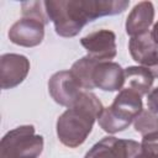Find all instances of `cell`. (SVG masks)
<instances>
[{"instance_id":"1","label":"cell","mask_w":158,"mask_h":158,"mask_svg":"<svg viewBox=\"0 0 158 158\" xmlns=\"http://www.w3.org/2000/svg\"><path fill=\"white\" fill-rule=\"evenodd\" d=\"M127 0H49L44 1L47 16L60 37H74L90 21L102 16L121 14Z\"/></svg>"},{"instance_id":"2","label":"cell","mask_w":158,"mask_h":158,"mask_svg":"<svg viewBox=\"0 0 158 158\" xmlns=\"http://www.w3.org/2000/svg\"><path fill=\"white\" fill-rule=\"evenodd\" d=\"M102 109V102L94 93L83 90L74 105L58 117L56 126L58 139L69 148L83 144Z\"/></svg>"},{"instance_id":"3","label":"cell","mask_w":158,"mask_h":158,"mask_svg":"<svg viewBox=\"0 0 158 158\" xmlns=\"http://www.w3.org/2000/svg\"><path fill=\"white\" fill-rule=\"evenodd\" d=\"M43 151V137L35 133L32 125L9 131L0 142V158H37Z\"/></svg>"},{"instance_id":"4","label":"cell","mask_w":158,"mask_h":158,"mask_svg":"<svg viewBox=\"0 0 158 158\" xmlns=\"http://www.w3.org/2000/svg\"><path fill=\"white\" fill-rule=\"evenodd\" d=\"M142 153L141 143L107 136L96 142L84 158H138Z\"/></svg>"},{"instance_id":"5","label":"cell","mask_w":158,"mask_h":158,"mask_svg":"<svg viewBox=\"0 0 158 158\" xmlns=\"http://www.w3.org/2000/svg\"><path fill=\"white\" fill-rule=\"evenodd\" d=\"M48 91L57 104L68 109L74 105L83 89L70 70H59L49 78Z\"/></svg>"},{"instance_id":"6","label":"cell","mask_w":158,"mask_h":158,"mask_svg":"<svg viewBox=\"0 0 158 158\" xmlns=\"http://www.w3.org/2000/svg\"><path fill=\"white\" fill-rule=\"evenodd\" d=\"M44 22L33 16H22L9 30V40L17 46L36 47L44 37Z\"/></svg>"},{"instance_id":"7","label":"cell","mask_w":158,"mask_h":158,"mask_svg":"<svg viewBox=\"0 0 158 158\" xmlns=\"http://www.w3.org/2000/svg\"><path fill=\"white\" fill-rule=\"evenodd\" d=\"M80 44L86 49L88 56L99 60L106 62L116 57V35L111 30L101 28L88 33L80 38Z\"/></svg>"},{"instance_id":"8","label":"cell","mask_w":158,"mask_h":158,"mask_svg":"<svg viewBox=\"0 0 158 158\" xmlns=\"http://www.w3.org/2000/svg\"><path fill=\"white\" fill-rule=\"evenodd\" d=\"M30 72L27 57L17 53H5L0 57V85L1 89H12L21 84Z\"/></svg>"},{"instance_id":"9","label":"cell","mask_w":158,"mask_h":158,"mask_svg":"<svg viewBox=\"0 0 158 158\" xmlns=\"http://www.w3.org/2000/svg\"><path fill=\"white\" fill-rule=\"evenodd\" d=\"M93 81L95 88L104 91H117L125 85V69L116 62H99L94 69Z\"/></svg>"},{"instance_id":"10","label":"cell","mask_w":158,"mask_h":158,"mask_svg":"<svg viewBox=\"0 0 158 158\" xmlns=\"http://www.w3.org/2000/svg\"><path fill=\"white\" fill-rule=\"evenodd\" d=\"M109 107L121 121L130 126L143 110L142 96L131 89L122 88Z\"/></svg>"},{"instance_id":"11","label":"cell","mask_w":158,"mask_h":158,"mask_svg":"<svg viewBox=\"0 0 158 158\" xmlns=\"http://www.w3.org/2000/svg\"><path fill=\"white\" fill-rule=\"evenodd\" d=\"M154 20V7L151 1H141L133 6L126 19V33L131 37L144 33Z\"/></svg>"},{"instance_id":"12","label":"cell","mask_w":158,"mask_h":158,"mask_svg":"<svg viewBox=\"0 0 158 158\" xmlns=\"http://www.w3.org/2000/svg\"><path fill=\"white\" fill-rule=\"evenodd\" d=\"M128 49L133 60L141 65H146L158 54V43L154 40L152 32L147 31L138 36L131 37L128 42Z\"/></svg>"},{"instance_id":"13","label":"cell","mask_w":158,"mask_h":158,"mask_svg":"<svg viewBox=\"0 0 158 158\" xmlns=\"http://www.w3.org/2000/svg\"><path fill=\"white\" fill-rule=\"evenodd\" d=\"M154 81L151 72L143 65H131L125 69V85L123 88L138 93L141 96L151 91Z\"/></svg>"},{"instance_id":"14","label":"cell","mask_w":158,"mask_h":158,"mask_svg":"<svg viewBox=\"0 0 158 158\" xmlns=\"http://www.w3.org/2000/svg\"><path fill=\"white\" fill-rule=\"evenodd\" d=\"M98 63H99V60H96L89 56H85L73 63V65L70 68V73L77 79V81L79 83L81 89H85L89 91L91 89H95V85L93 81V74H94V69Z\"/></svg>"},{"instance_id":"15","label":"cell","mask_w":158,"mask_h":158,"mask_svg":"<svg viewBox=\"0 0 158 158\" xmlns=\"http://www.w3.org/2000/svg\"><path fill=\"white\" fill-rule=\"evenodd\" d=\"M133 127L142 136L157 133L158 132V115L149 110H142L137 115V117L133 120Z\"/></svg>"},{"instance_id":"16","label":"cell","mask_w":158,"mask_h":158,"mask_svg":"<svg viewBox=\"0 0 158 158\" xmlns=\"http://www.w3.org/2000/svg\"><path fill=\"white\" fill-rule=\"evenodd\" d=\"M22 16H33L47 23L49 21L44 6V1H25L21 4Z\"/></svg>"},{"instance_id":"17","label":"cell","mask_w":158,"mask_h":158,"mask_svg":"<svg viewBox=\"0 0 158 158\" xmlns=\"http://www.w3.org/2000/svg\"><path fill=\"white\" fill-rule=\"evenodd\" d=\"M141 148H142L143 156L158 158V132L147 135V136H142Z\"/></svg>"},{"instance_id":"18","label":"cell","mask_w":158,"mask_h":158,"mask_svg":"<svg viewBox=\"0 0 158 158\" xmlns=\"http://www.w3.org/2000/svg\"><path fill=\"white\" fill-rule=\"evenodd\" d=\"M147 107L149 111L158 115V86L147 94Z\"/></svg>"},{"instance_id":"19","label":"cell","mask_w":158,"mask_h":158,"mask_svg":"<svg viewBox=\"0 0 158 158\" xmlns=\"http://www.w3.org/2000/svg\"><path fill=\"white\" fill-rule=\"evenodd\" d=\"M143 67H146L149 72H151V74L153 75V78H158V54L151 60V62H148L146 65H143Z\"/></svg>"},{"instance_id":"20","label":"cell","mask_w":158,"mask_h":158,"mask_svg":"<svg viewBox=\"0 0 158 158\" xmlns=\"http://www.w3.org/2000/svg\"><path fill=\"white\" fill-rule=\"evenodd\" d=\"M152 35H153V37H154V40L157 41V43H158V21L154 23V26H153V30H152Z\"/></svg>"},{"instance_id":"21","label":"cell","mask_w":158,"mask_h":158,"mask_svg":"<svg viewBox=\"0 0 158 158\" xmlns=\"http://www.w3.org/2000/svg\"><path fill=\"white\" fill-rule=\"evenodd\" d=\"M138 158H156V157H147V156H143V154H142V153H141V154H139V157H138Z\"/></svg>"}]
</instances>
